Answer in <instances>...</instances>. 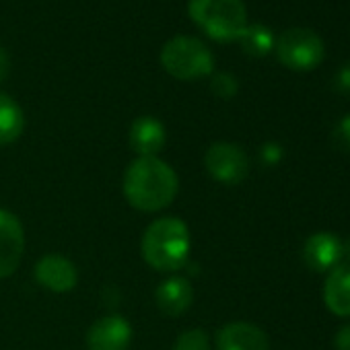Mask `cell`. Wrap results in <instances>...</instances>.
<instances>
[{
  "label": "cell",
  "mask_w": 350,
  "mask_h": 350,
  "mask_svg": "<svg viewBox=\"0 0 350 350\" xmlns=\"http://www.w3.org/2000/svg\"><path fill=\"white\" fill-rule=\"evenodd\" d=\"M25 128V116L23 109L19 107V103L0 93V146L13 144Z\"/></svg>",
  "instance_id": "9a60e30c"
},
{
  "label": "cell",
  "mask_w": 350,
  "mask_h": 350,
  "mask_svg": "<svg viewBox=\"0 0 350 350\" xmlns=\"http://www.w3.org/2000/svg\"><path fill=\"white\" fill-rule=\"evenodd\" d=\"M217 350H270V340L256 323L231 321L217 332Z\"/></svg>",
  "instance_id": "8fae6325"
},
{
  "label": "cell",
  "mask_w": 350,
  "mask_h": 350,
  "mask_svg": "<svg viewBox=\"0 0 350 350\" xmlns=\"http://www.w3.org/2000/svg\"><path fill=\"white\" fill-rule=\"evenodd\" d=\"M260 157H262L264 165H270L272 167V165H278L282 161L284 150H282V146L278 142H266L262 146V150H260Z\"/></svg>",
  "instance_id": "ffe728a7"
},
{
  "label": "cell",
  "mask_w": 350,
  "mask_h": 350,
  "mask_svg": "<svg viewBox=\"0 0 350 350\" xmlns=\"http://www.w3.org/2000/svg\"><path fill=\"white\" fill-rule=\"evenodd\" d=\"M192 250L190 229L178 217L154 219L142 233L140 254L157 272H178L188 264Z\"/></svg>",
  "instance_id": "7a4b0ae2"
},
{
  "label": "cell",
  "mask_w": 350,
  "mask_h": 350,
  "mask_svg": "<svg viewBox=\"0 0 350 350\" xmlns=\"http://www.w3.org/2000/svg\"><path fill=\"white\" fill-rule=\"evenodd\" d=\"M122 190L132 208L140 213H159L178 196L180 178L163 159L138 157L124 171Z\"/></svg>",
  "instance_id": "6da1fadb"
},
{
  "label": "cell",
  "mask_w": 350,
  "mask_h": 350,
  "mask_svg": "<svg viewBox=\"0 0 350 350\" xmlns=\"http://www.w3.org/2000/svg\"><path fill=\"white\" fill-rule=\"evenodd\" d=\"M9 70H11V58L5 48H0V83L9 77Z\"/></svg>",
  "instance_id": "603a6c76"
},
{
  "label": "cell",
  "mask_w": 350,
  "mask_h": 350,
  "mask_svg": "<svg viewBox=\"0 0 350 350\" xmlns=\"http://www.w3.org/2000/svg\"><path fill=\"white\" fill-rule=\"evenodd\" d=\"M128 142L138 157H157L167 142L165 126L152 116H140L130 124Z\"/></svg>",
  "instance_id": "4fadbf2b"
},
{
  "label": "cell",
  "mask_w": 350,
  "mask_h": 350,
  "mask_svg": "<svg viewBox=\"0 0 350 350\" xmlns=\"http://www.w3.org/2000/svg\"><path fill=\"white\" fill-rule=\"evenodd\" d=\"M274 50L280 64L291 70H311L325 56L323 40L307 27H291L282 31L274 42Z\"/></svg>",
  "instance_id": "5b68a950"
},
{
  "label": "cell",
  "mask_w": 350,
  "mask_h": 350,
  "mask_svg": "<svg viewBox=\"0 0 350 350\" xmlns=\"http://www.w3.org/2000/svg\"><path fill=\"white\" fill-rule=\"evenodd\" d=\"M194 303V286L184 276H171L154 291V305L167 317L184 315Z\"/></svg>",
  "instance_id": "7c38bea8"
},
{
  "label": "cell",
  "mask_w": 350,
  "mask_h": 350,
  "mask_svg": "<svg viewBox=\"0 0 350 350\" xmlns=\"http://www.w3.org/2000/svg\"><path fill=\"white\" fill-rule=\"evenodd\" d=\"M25 252V231L21 221L0 208V280L17 272Z\"/></svg>",
  "instance_id": "ba28073f"
},
{
  "label": "cell",
  "mask_w": 350,
  "mask_h": 350,
  "mask_svg": "<svg viewBox=\"0 0 350 350\" xmlns=\"http://www.w3.org/2000/svg\"><path fill=\"white\" fill-rule=\"evenodd\" d=\"M171 350H211V338L202 327H192L178 336Z\"/></svg>",
  "instance_id": "e0dca14e"
},
{
  "label": "cell",
  "mask_w": 350,
  "mask_h": 350,
  "mask_svg": "<svg viewBox=\"0 0 350 350\" xmlns=\"http://www.w3.org/2000/svg\"><path fill=\"white\" fill-rule=\"evenodd\" d=\"M132 342V325L122 315H103L91 323L85 334L87 350H128Z\"/></svg>",
  "instance_id": "52a82bcc"
},
{
  "label": "cell",
  "mask_w": 350,
  "mask_h": 350,
  "mask_svg": "<svg viewBox=\"0 0 350 350\" xmlns=\"http://www.w3.org/2000/svg\"><path fill=\"white\" fill-rule=\"evenodd\" d=\"M161 66L180 81H198L215 72L213 52L192 36H178L161 50Z\"/></svg>",
  "instance_id": "277c9868"
},
{
  "label": "cell",
  "mask_w": 350,
  "mask_h": 350,
  "mask_svg": "<svg viewBox=\"0 0 350 350\" xmlns=\"http://www.w3.org/2000/svg\"><path fill=\"white\" fill-rule=\"evenodd\" d=\"M332 144L336 150L350 152V113L342 116L332 130Z\"/></svg>",
  "instance_id": "d6986e66"
},
{
  "label": "cell",
  "mask_w": 350,
  "mask_h": 350,
  "mask_svg": "<svg viewBox=\"0 0 350 350\" xmlns=\"http://www.w3.org/2000/svg\"><path fill=\"white\" fill-rule=\"evenodd\" d=\"M334 89L342 95H350V64H344L336 75H334V81H332Z\"/></svg>",
  "instance_id": "44dd1931"
},
{
  "label": "cell",
  "mask_w": 350,
  "mask_h": 350,
  "mask_svg": "<svg viewBox=\"0 0 350 350\" xmlns=\"http://www.w3.org/2000/svg\"><path fill=\"white\" fill-rule=\"evenodd\" d=\"M188 13L213 40H239L247 27L243 0H190Z\"/></svg>",
  "instance_id": "3957f363"
},
{
  "label": "cell",
  "mask_w": 350,
  "mask_h": 350,
  "mask_svg": "<svg viewBox=\"0 0 350 350\" xmlns=\"http://www.w3.org/2000/svg\"><path fill=\"white\" fill-rule=\"evenodd\" d=\"M204 167L215 182L223 186H239L250 175V157L239 144L215 142L204 152Z\"/></svg>",
  "instance_id": "8992f818"
},
{
  "label": "cell",
  "mask_w": 350,
  "mask_h": 350,
  "mask_svg": "<svg viewBox=\"0 0 350 350\" xmlns=\"http://www.w3.org/2000/svg\"><path fill=\"white\" fill-rule=\"evenodd\" d=\"M211 89H213V93H215L217 97H221V99H231V97L237 95L239 83H237L235 75H231V72H217V75H213V79H211Z\"/></svg>",
  "instance_id": "ac0fdd59"
},
{
  "label": "cell",
  "mask_w": 350,
  "mask_h": 350,
  "mask_svg": "<svg viewBox=\"0 0 350 350\" xmlns=\"http://www.w3.org/2000/svg\"><path fill=\"white\" fill-rule=\"evenodd\" d=\"M342 256H344V264H350V237L342 241Z\"/></svg>",
  "instance_id": "cb8c5ba5"
},
{
  "label": "cell",
  "mask_w": 350,
  "mask_h": 350,
  "mask_svg": "<svg viewBox=\"0 0 350 350\" xmlns=\"http://www.w3.org/2000/svg\"><path fill=\"white\" fill-rule=\"evenodd\" d=\"M33 278L40 286L52 293H68L79 282V270L68 258L60 254H48L36 264Z\"/></svg>",
  "instance_id": "30bf717a"
},
{
  "label": "cell",
  "mask_w": 350,
  "mask_h": 350,
  "mask_svg": "<svg viewBox=\"0 0 350 350\" xmlns=\"http://www.w3.org/2000/svg\"><path fill=\"white\" fill-rule=\"evenodd\" d=\"M323 303L338 317H350V264H340L327 274Z\"/></svg>",
  "instance_id": "5bb4252c"
},
{
  "label": "cell",
  "mask_w": 350,
  "mask_h": 350,
  "mask_svg": "<svg viewBox=\"0 0 350 350\" xmlns=\"http://www.w3.org/2000/svg\"><path fill=\"white\" fill-rule=\"evenodd\" d=\"M303 262L313 272H332L340 264H344L342 256V239L332 231H317L309 235L303 243Z\"/></svg>",
  "instance_id": "9c48e42d"
},
{
  "label": "cell",
  "mask_w": 350,
  "mask_h": 350,
  "mask_svg": "<svg viewBox=\"0 0 350 350\" xmlns=\"http://www.w3.org/2000/svg\"><path fill=\"white\" fill-rule=\"evenodd\" d=\"M239 42H241V48L247 56L262 58L274 50L276 40L266 25H247L245 31L241 33Z\"/></svg>",
  "instance_id": "2e32d148"
},
{
  "label": "cell",
  "mask_w": 350,
  "mask_h": 350,
  "mask_svg": "<svg viewBox=\"0 0 350 350\" xmlns=\"http://www.w3.org/2000/svg\"><path fill=\"white\" fill-rule=\"evenodd\" d=\"M334 348L336 350H350V323L342 325L334 336Z\"/></svg>",
  "instance_id": "7402d4cb"
}]
</instances>
